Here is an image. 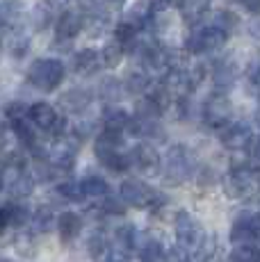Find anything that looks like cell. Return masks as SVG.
<instances>
[{
  "mask_svg": "<svg viewBox=\"0 0 260 262\" xmlns=\"http://www.w3.org/2000/svg\"><path fill=\"white\" fill-rule=\"evenodd\" d=\"M67 78V67L57 57H39L30 64L28 82L39 92H55Z\"/></svg>",
  "mask_w": 260,
  "mask_h": 262,
  "instance_id": "1",
  "label": "cell"
},
{
  "mask_svg": "<svg viewBox=\"0 0 260 262\" xmlns=\"http://www.w3.org/2000/svg\"><path fill=\"white\" fill-rule=\"evenodd\" d=\"M224 194L233 201H242L249 196L258 194L260 191V167H251V164H244V167L231 169V173L222 180Z\"/></svg>",
  "mask_w": 260,
  "mask_h": 262,
  "instance_id": "2",
  "label": "cell"
},
{
  "mask_svg": "<svg viewBox=\"0 0 260 262\" xmlns=\"http://www.w3.org/2000/svg\"><path fill=\"white\" fill-rule=\"evenodd\" d=\"M162 173L169 183L181 185L194 173V155L187 146L176 144L162 158Z\"/></svg>",
  "mask_w": 260,
  "mask_h": 262,
  "instance_id": "3",
  "label": "cell"
},
{
  "mask_svg": "<svg viewBox=\"0 0 260 262\" xmlns=\"http://www.w3.org/2000/svg\"><path fill=\"white\" fill-rule=\"evenodd\" d=\"M228 41V34L217 30L214 25H203L187 34L185 39V53L187 55H206V53H219Z\"/></svg>",
  "mask_w": 260,
  "mask_h": 262,
  "instance_id": "4",
  "label": "cell"
},
{
  "mask_svg": "<svg viewBox=\"0 0 260 262\" xmlns=\"http://www.w3.org/2000/svg\"><path fill=\"white\" fill-rule=\"evenodd\" d=\"M119 199L123 201V205H130V208L137 210H146V208H156L160 205V194L151 185H146L144 180L137 178H128L121 183L119 187Z\"/></svg>",
  "mask_w": 260,
  "mask_h": 262,
  "instance_id": "5",
  "label": "cell"
},
{
  "mask_svg": "<svg viewBox=\"0 0 260 262\" xmlns=\"http://www.w3.org/2000/svg\"><path fill=\"white\" fill-rule=\"evenodd\" d=\"M174 233H176L178 246L185 249L187 253L189 251L197 253V249L201 246L203 237H206V235H203L201 224H199V221L194 219L187 210H178V212L174 214Z\"/></svg>",
  "mask_w": 260,
  "mask_h": 262,
  "instance_id": "6",
  "label": "cell"
},
{
  "mask_svg": "<svg viewBox=\"0 0 260 262\" xmlns=\"http://www.w3.org/2000/svg\"><path fill=\"white\" fill-rule=\"evenodd\" d=\"M231 114H233V100L224 92L210 94L201 107V119L210 128H224L226 123H231Z\"/></svg>",
  "mask_w": 260,
  "mask_h": 262,
  "instance_id": "7",
  "label": "cell"
},
{
  "mask_svg": "<svg viewBox=\"0 0 260 262\" xmlns=\"http://www.w3.org/2000/svg\"><path fill=\"white\" fill-rule=\"evenodd\" d=\"M253 142V130L249 123L244 121H231L224 128H219V144L224 148L240 153V150H247Z\"/></svg>",
  "mask_w": 260,
  "mask_h": 262,
  "instance_id": "8",
  "label": "cell"
},
{
  "mask_svg": "<svg viewBox=\"0 0 260 262\" xmlns=\"http://www.w3.org/2000/svg\"><path fill=\"white\" fill-rule=\"evenodd\" d=\"M231 242L235 244H256L260 242L258 214H240L231 226Z\"/></svg>",
  "mask_w": 260,
  "mask_h": 262,
  "instance_id": "9",
  "label": "cell"
},
{
  "mask_svg": "<svg viewBox=\"0 0 260 262\" xmlns=\"http://www.w3.org/2000/svg\"><path fill=\"white\" fill-rule=\"evenodd\" d=\"M130 162H133V167L137 169L139 173H146V176H151V173H156L158 169H162V160H160L158 150L146 142H139L135 146L133 153H130Z\"/></svg>",
  "mask_w": 260,
  "mask_h": 262,
  "instance_id": "10",
  "label": "cell"
},
{
  "mask_svg": "<svg viewBox=\"0 0 260 262\" xmlns=\"http://www.w3.org/2000/svg\"><path fill=\"white\" fill-rule=\"evenodd\" d=\"M237 75H240V64L235 57L219 59V62H214L212 71H210V78H212L217 92H224V94H226V89H231L235 84Z\"/></svg>",
  "mask_w": 260,
  "mask_h": 262,
  "instance_id": "11",
  "label": "cell"
},
{
  "mask_svg": "<svg viewBox=\"0 0 260 262\" xmlns=\"http://www.w3.org/2000/svg\"><path fill=\"white\" fill-rule=\"evenodd\" d=\"M84 28V16L76 9H64L59 14V18L55 21V34H57V41H71L76 39Z\"/></svg>",
  "mask_w": 260,
  "mask_h": 262,
  "instance_id": "12",
  "label": "cell"
},
{
  "mask_svg": "<svg viewBox=\"0 0 260 262\" xmlns=\"http://www.w3.org/2000/svg\"><path fill=\"white\" fill-rule=\"evenodd\" d=\"M94 100L92 89L87 87H71L59 96V107L67 114H84Z\"/></svg>",
  "mask_w": 260,
  "mask_h": 262,
  "instance_id": "13",
  "label": "cell"
},
{
  "mask_svg": "<svg viewBox=\"0 0 260 262\" xmlns=\"http://www.w3.org/2000/svg\"><path fill=\"white\" fill-rule=\"evenodd\" d=\"M28 9L23 0H3L0 3V28L5 30H18L28 21Z\"/></svg>",
  "mask_w": 260,
  "mask_h": 262,
  "instance_id": "14",
  "label": "cell"
},
{
  "mask_svg": "<svg viewBox=\"0 0 260 262\" xmlns=\"http://www.w3.org/2000/svg\"><path fill=\"white\" fill-rule=\"evenodd\" d=\"M57 119H59L57 110H55L51 103H46V100H39V103L30 105L28 121L39 130V133H53Z\"/></svg>",
  "mask_w": 260,
  "mask_h": 262,
  "instance_id": "15",
  "label": "cell"
},
{
  "mask_svg": "<svg viewBox=\"0 0 260 262\" xmlns=\"http://www.w3.org/2000/svg\"><path fill=\"white\" fill-rule=\"evenodd\" d=\"M101 121H103V130H107V133H123V130L130 128L133 117L119 105H107L101 114Z\"/></svg>",
  "mask_w": 260,
  "mask_h": 262,
  "instance_id": "16",
  "label": "cell"
},
{
  "mask_svg": "<svg viewBox=\"0 0 260 262\" xmlns=\"http://www.w3.org/2000/svg\"><path fill=\"white\" fill-rule=\"evenodd\" d=\"M137 239H139V235L135 233L133 226H128V224L119 226L112 235V246H114V251H117L119 258H121V255H130L133 251H137Z\"/></svg>",
  "mask_w": 260,
  "mask_h": 262,
  "instance_id": "17",
  "label": "cell"
},
{
  "mask_svg": "<svg viewBox=\"0 0 260 262\" xmlns=\"http://www.w3.org/2000/svg\"><path fill=\"white\" fill-rule=\"evenodd\" d=\"M80 187H82V199L96 201V203H103L110 196V185L103 176H87L80 180Z\"/></svg>",
  "mask_w": 260,
  "mask_h": 262,
  "instance_id": "18",
  "label": "cell"
},
{
  "mask_svg": "<svg viewBox=\"0 0 260 262\" xmlns=\"http://www.w3.org/2000/svg\"><path fill=\"white\" fill-rule=\"evenodd\" d=\"M151 14H156V12H153L151 0H135V3L128 7L126 18H123V23L133 25L135 30H139V32H142V28L148 23Z\"/></svg>",
  "mask_w": 260,
  "mask_h": 262,
  "instance_id": "19",
  "label": "cell"
},
{
  "mask_svg": "<svg viewBox=\"0 0 260 262\" xmlns=\"http://www.w3.org/2000/svg\"><path fill=\"white\" fill-rule=\"evenodd\" d=\"M212 0H178V14L185 23H197L208 14Z\"/></svg>",
  "mask_w": 260,
  "mask_h": 262,
  "instance_id": "20",
  "label": "cell"
},
{
  "mask_svg": "<svg viewBox=\"0 0 260 262\" xmlns=\"http://www.w3.org/2000/svg\"><path fill=\"white\" fill-rule=\"evenodd\" d=\"M57 233L62 242H73L82 233V216L76 212H62L57 216Z\"/></svg>",
  "mask_w": 260,
  "mask_h": 262,
  "instance_id": "21",
  "label": "cell"
},
{
  "mask_svg": "<svg viewBox=\"0 0 260 262\" xmlns=\"http://www.w3.org/2000/svg\"><path fill=\"white\" fill-rule=\"evenodd\" d=\"M73 71L78 75H89L94 73L98 67H101V57H98V50L96 48H82L73 55Z\"/></svg>",
  "mask_w": 260,
  "mask_h": 262,
  "instance_id": "22",
  "label": "cell"
},
{
  "mask_svg": "<svg viewBox=\"0 0 260 262\" xmlns=\"http://www.w3.org/2000/svg\"><path fill=\"white\" fill-rule=\"evenodd\" d=\"M121 146H123L121 133H107V130H101V133L96 135V142H94V153H96V158H103V155L121 150Z\"/></svg>",
  "mask_w": 260,
  "mask_h": 262,
  "instance_id": "23",
  "label": "cell"
},
{
  "mask_svg": "<svg viewBox=\"0 0 260 262\" xmlns=\"http://www.w3.org/2000/svg\"><path fill=\"white\" fill-rule=\"evenodd\" d=\"M137 255L142 262H160L164 260V246L158 237H142L137 239Z\"/></svg>",
  "mask_w": 260,
  "mask_h": 262,
  "instance_id": "24",
  "label": "cell"
},
{
  "mask_svg": "<svg viewBox=\"0 0 260 262\" xmlns=\"http://www.w3.org/2000/svg\"><path fill=\"white\" fill-rule=\"evenodd\" d=\"M123 89L126 94H144L151 89V75L144 69H130L123 78Z\"/></svg>",
  "mask_w": 260,
  "mask_h": 262,
  "instance_id": "25",
  "label": "cell"
},
{
  "mask_svg": "<svg viewBox=\"0 0 260 262\" xmlns=\"http://www.w3.org/2000/svg\"><path fill=\"white\" fill-rule=\"evenodd\" d=\"M28 23H30V28H32V30L44 32V30H48V28H51V23H53V9L41 0V3H37L32 9H30Z\"/></svg>",
  "mask_w": 260,
  "mask_h": 262,
  "instance_id": "26",
  "label": "cell"
},
{
  "mask_svg": "<svg viewBox=\"0 0 260 262\" xmlns=\"http://www.w3.org/2000/svg\"><path fill=\"white\" fill-rule=\"evenodd\" d=\"M126 94V89H123V82L117 78H103L101 84H98V96L105 100V103L110 105H117L119 100H121V96Z\"/></svg>",
  "mask_w": 260,
  "mask_h": 262,
  "instance_id": "27",
  "label": "cell"
},
{
  "mask_svg": "<svg viewBox=\"0 0 260 262\" xmlns=\"http://www.w3.org/2000/svg\"><path fill=\"white\" fill-rule=\"evenodd\" d=\"M210 25H214L217 30H222L224 34H228V37H231L235 30H237V25H240V16L235 12H231V9H217Z\"/></svg>",
  "mask_w": 260,
  "mask_h": 262,
  "instance_id": "28",
  "label": "cell"
},
{
  "mask_svg": "<svg viewBox=\"0 0 260 262\" xmlns=\"http://www.w3.org/2000/svg\"><path fill=\"white\" fill-rule=\"evenodd\" d=\"M123 55H126V50L119 46L117 41L105 43V46L98 50V57H101V67H105V69H117L119 64H121Z\"/></svg>",
  "mask_w": 260,
  "mask_h": 262,
  "instance_id": "29",
  "label": "cell"
},
{
  "mask_svg": "<svg viewBox=\"0 0 260 262\" xmlns=\"http://www.w3.org/2000/svg\"><path fill=\"white\" fill-rule=\"evenodd\" d=\"M28 50H30V37L18 32V30H12L7 37V53L16 59H23L28 55Z\"/></svg>",
  "mask_w": 260,
  "mask_h": 262,
  "instance_id": "30",
  "label": "cell"
},
{
  "mask_svg": "<svg viewBox=\"0 0 260 262\" xmlns=\"http://www.w3.org/2000/svg\"><path fill=\"white\" fill-rule=\"evenodd\" d=\"M107 246H110V242L105 237L103 230H94L87 237V253L92 260H103L105 253H107Z\"/></svg>",
  "mask_w": 260,
  "mask_h": 262,
  "instance_id": "31",
  "label": "cell"
},
{
  "mask_svg": "<svg viewBox=\"0 0 260 262\" xmlns=\"http://www.w3.org/2000/svg\"><path fill=\"white\" fill-rule=\"evenodd\" d=\"M137 39H139V30H135L133 25L119 23L117 28H114V41L126 50V53H128V50H133V46L137 43Z\"/></svg>",
  "mask_w": 260,
  "mask_h": 262,
  "instance_id": "32",
  "label": "cell"
},
{
  "mask_svg": "<svg viewBox=\"0 0 260 262\" xmlns=\"http://www.w3.org/2000/svg\"><path fill=\"white\" fill-rule=\"evenodd\" d=\"M228 262H260V249L256 244H235Z\"/></svg>",
  "mask_w": 260,
  "mask_h": 262,
  "instance_id": "33",
  "label": "cell"
},
{
  "mask_svg": "<svg viewBox=\"0 0 260 262\" xmlns=\"http://www.w3.org/2000/svg\"><path fill=\"white\" fill-rule=\"evenodd\" d=\"M30 114V105L21 103V100H12V103L5 105V119H7L9 125H16L21 121H28Z\"/></svg>",
  "mask_w": 260,
  "mask_h": 262,
  "instance_id": "34",
  "label": "cell"
},
{
  "mask_svg": "<svg viewBox=\"0 0 260 262\" xmlns=\"http://www.w3.org/2000/svg\"><path fill=\"white\" fill-rule=\"evenodd\" d=\"M32 189H34V178H32V173H30V171H26L21 178H16L7 187V191L14 196V199H26V196L32 194Z\"/></svg>",
  "mask_w": 260,
  "mask_h": 262,
  "instance_id": "35",
  "label": "cell"
},
{
  "mask_svg": "<svg viewBox=\"0 0 260 262\" xmlns=\"http://www.w3.org/2000/svg\"><path fill=\"white\" fill-rule=\"evenodd\" d=\"M51 221H53L51 208H39L37 212L30 216V226L34 228V233H46L51 228Z\"/></svg>",
  "mask_w": 260,
  "mask_h": 262,
  "instance_id": "36",
  "label": "cell"
},
{
  "mask_svg": "<svg viewBox=\"0 0 260 262\" xmlns=\"http://www.w3.org/2000/svg\"><path fill=\"white\" fill-rule=\"evenodd\" d=\"M214 251H217V239H214V235H206L201 242V246L197 249V260L210 262V258H214Z\"/></svg>",
  "mask_w": 260,
  "mask_h": 262,
  "instance_id": "37",
  "label": "cell"
},
{
  "mask_svg": "<svg viewBox=\"0 0 260 262\" xmlns=\"http://www.w3.org/2000/svg\"><path fill=\"white\" fill-rule=\"evenodd\" d=\"M98 208H101L103 214H110V216H121L123 212H126V208H123V201L117 199V196L110 194L107 199L103 201V203H98Z\"/></svg>",
  "mask_w": 260,
  "mask_h": 262,
  "instance_id": "38",
  "label": "cell"
},
{
  "mask_svg": "<svg viewBox=\"0 0 260 262\" xmlns=\"http://www.w3.org/2000/svg\"><path fill=\"white\" fill-rule=\"evenodd\" d=\"M164 262H192L189 253L181 246H174V249L164 251Z\"/></svg>",
  "mask_w": 260,
  "mask_h": 262,
  "instance_id": "39",
  "label": "cell"
},
{
  "mask_svg": "<svg viewBox=\"0 0 260 262\" xmlns=\"http://www.w3.org/2000/svg\"><path fill=\"white\" fill-rule=\"evenodd\" d=\"M76 3L87 16H92V14H96L103 9V0H76Z\"/></svg>",
  "mask_w": 260,
  "mask_h": 262,
  "instance_id": "40",
  "label": "cell"
},
{
  "mask_svg": "<svg viewBox=\"0 0 260 262\" xmlns=\"http://www.w3.org/2000/svg\"><path fill=\"white\" fill-rule=\"evenodd\" d=\"M14 226V219H12V205H5L0 208V233H5L7 228Z\"/></svg>",
  "mask_w": 260,
  "mask_h": 262,
  "instance_id": "41",
  "label": "cell"
},
{
  "mask_svg": "<svg viewBox=\"0 0 260 262\" xmlns=\"http://www.w3.org/2000/svg\"><path fill=\"white\" fill-rule=\"evenodd\" d=\"M197 183L199 185H210V183H214V173H212V169H201L197 173Z\"/></svg>",
  "mask_w": 260,
  "mask_h": 262,
  "instance_id": "42",
  "label": "cell"
},
{
  "mask_svg": "<svg viewBox=\"0 0 260 262\" xmlns=\"http://www.w3.org/2000/svg\"><path fill=\"white\" fill-rule=\"evenodd\" d=\"M249 148H251V160L260 167V133L253 135V142H251V146H249Z\"/></svg>",
  "mask_w": 260,
  "mask_h": 262,
  "instance_id": "43",
  "label": "cell"
},
{
  "mask_svg": "<svg viewBox=\"0 0 260 262\" xmlns=\"http://www.w3.org/2000/svg\"><path fill=\"white\" fill-rule=\"evenodd\" d=\"M247 32H249V37H253L256 41H260V16H256L251 23H249Z\"/></svg>",
  "mask_w": 260,
  "mask_h": 262,
  "instance_id": "44",
  "label": "cell"
},
{
  "mask_svg": "<svg viewBox=\"0 0 260 262\" xmlns=\"http://www.w3.org/2000/svg\"><path fill=\"white\" fill-rule=\"evenodd\" d=\"M244 9H247L249 14H256V16H260V0H242Z\"/></svg>",
  "mask_w": 260,
  "mask_h": 262,
  "instance_id": "45",
  "label": "cell"
},
{
  "mask_svg": "<svg viewBox=\"0 0 260 262\" xmlns=\"http://www.w3.org/2000/svg\"><path fill=\"white\" fill-rule=\"evenodd\" d=\"M174 0H151V5H153V12H158V14H162L164 9L171 5Z\"/></svg>",
  "mask_w": 260,
  "mask_h": 262,
  "instance_id": "46",
  "label": "cell"
},
{
  "mask_svg": "<svg viewBox=\"0 0 260 262\" xmlns=\"http://www.w3.org/2000/svg\"><path fill=\"white\" fill-rule=\"evenodd\" d=\"M44 3H46L48 7L53 9V12H62V9L67 7V3H69V0H44Z\"/></svg>",
  "mask_w": 260,
  "mask_h": 262,
  "instance_id": "47",
  "label": "cell"
},
{
  "mask_svg": "<svg viewBox=\"0 0 260 262\" xmlns=\"http://www.w3.org/2000/svg\"><path fill=\"white\" fill-rule=\"evenodd\" d=\"M105 5H110V7H114V9H121L123 5L128 3V0H103Z\"/></svg>",
  "mask_w": 260,
  "mask_h": 262,
  "instance_id": "48",
  "label": "cell"
},
{
  "mask_svg": "<svg viewBox=\"0 0 260 262\" xmlns=\"http://www.w3.org/2000/svg\"><path fill=\"white\" fill-rule=\"evenodd\" d=\"M107 262H126V260H123V258H119V255H114V258H110Z\"/></svg>",
  "mask_w": 260,
  "mask_h": 262,
  "instance_id": "49",
  "label": "cell"
},
{
  "mask_svg": "<svg viewBox=\"0 0 260 262\" xmlns=\"http://www.w3.org/2000/svg\"><path fill=\"white\" fill-rule=\"evenodd\" d=\"M256 123L260 125V107H258V112H256Z\"/></svg>",
  "mask_w": 260,
  "mask_h": 262,
  "instance_id": "50",
  "label": "cell"
},
{
  "mask_svg": "<svg viewBox=\"0 0 260 262\" xmlns=\"http://www.w3.org/2000/svg\"><path fill=\"white\" fill-rule=\"evenodd\" d=\"M0 262H12V260H7V258H0Z\"/></svg>",
  "mask_w": 260,
  "mask_h": 262,
  "instance_id": "51",
  "label": "cell"
},
{
  "mask_svg": "<svg viewBox=\"0 0 260 262\" xmlns=\"http://www.w3.org/2000/svg\"><path fill=\"white\" fill-rule=\"evenodd\" d=\"M231 3H242V0H231Z\"/></svg>",
  "mask_w": 260,
  "mask_h": 262,
  "instance_id": "52",
  "label": "cell"
}]
</instances>
